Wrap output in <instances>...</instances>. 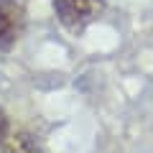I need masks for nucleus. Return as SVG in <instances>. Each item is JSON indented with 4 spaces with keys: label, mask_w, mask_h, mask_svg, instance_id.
Wrapping results in <instances>:
<instances>
[{
    "label": "nucleus",
    "mask_w": 153,
    "mask_h": 153,
    "mask_svg": "<svg viewBox=\"0 0 153 153\" xmlns=\"http://www.w3.org/2000/svg\"><path fill=\"white\" fill-rule=\"evenodd\" d=\"M105 10V0H54V13L61 26L79 31Z\"/></svg>",
    "instance_id": "obj_1"
},
{
    "label": "nucleus",
    "mask_w": 153,
    "mask_h": 153,
    "mask_svg": "<svg viewBox=\"0 0 153 153\" xmlns=\"http://www.w3.org/2000/svg\"><path fill=\"white\" fill-rule=\"evenodd\" d=\"M26 31V8L21 0H0V51H10Z\"/></svg>",
    "instance_id": "obj_2"
},
{
    "label": "nucleus",
    "mask_w": 153,
    "mask_h": 153,
    "mask_svg": "<svg viewBox=\"0 0 153 153\" xmlns=\"http://www.w3.org/2000/svg\"><path fill=\"white\" fill-rule=\"evenodd\" d=\"M3 146V153H44L41 143L26 130H16V133H8L5 140L0 143Z\"/></svg>",
    "instance_id": "obj_3"
},
{
    "label": "nucleus",
    "mask_w": 153,
    "mask_h": 153,
    "mask_svg": "<svg viewBox=\"0 0 153 153\" xmlns=\"http://www.w3.org/2000/svg\"><path fill=\"white\" fill-rule=\"evenodd\" d=\"M8 133H10V120H8V112L0 107V143L5 140Z\"/></svg>",
    "instance_id": "obj_4"
}]
</instances>
